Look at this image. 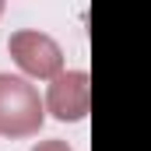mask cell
<instances>
[{"label": "cell", "instance_id": "6da1fadb", "mask_svg": "<svg viewBox=\"0 0 151 151\" xmlns=\"http://www.w3.org/2000/svg\"><path fill=\"white\" fill-rule=\"evenodd\" d=\"M46 123V109L35 84L18 74H0V134L11 141L35 137Z\"/></svg>", "mask_w": 151, "mask_h": 151}, {"label": "cell", "instance_id": "7a4b0ae2", "mask_svg": "<svg viewBox=\"0 0 151 151\" xmlns=\"http://www.w3.org/2000/svg\"><path fill=\"white\" fill-rule=\"evenodd\" d=\"M7 53L11 60L21 67L25 81L28 77H39V81H53L56 74H63V49L60 42L46 32H35V28H18L7 39Z\"/></svg>", "mask_w": 151, "mask_h": 151}, {"label": "cell", "instance_id": "3957f363", "mask_svg": "<svg viewBox=\"0 0 151 151\" xmlns=\"http://www.w3.org/2000/svg\"><path fill=\"white\" fill-rule=\"evenodd\" d=\"M42 109L60 119V123H77L91 109V77L84 70H63L49 81Z\"/></svg>", "mask_w": 151, "mask_h": 151}, {"label": "cell", "instance_id": "277c9868", "mask_svg": "<svg viewBox=\"0 0 151 151\" xmlns=\"http://www.w3.org/2000/svg\"><path fill=\"white\" fill-rule=\"evenodd\" d=\"M32 151H70V144H67V141H60V137H49V141H39Z\"/></svg>", "mask_w": 151, "mask_h": 151}, {"label": "cell", "instance_id": "5b68a950", "mask_svg": "<svg viewBox=\"0 0 151 151\" xmlns=\"http://www.w3.org/2000/svg\"><path fill=\"white\" fill-rule=\"evenodd\" d=\"M0 14H4V4H0Z\"/></svg>", "mask_w": 151, "mask_h": 151}]
</instances>
